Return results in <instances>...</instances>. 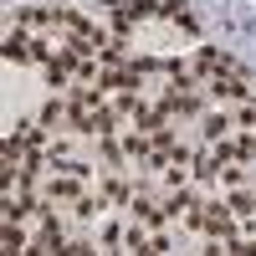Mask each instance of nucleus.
Here are the masks:
<instances>
[{
    "label": "nucleus",
    "instance_id": "1",
    "mask_svg": "<svg viewBox=\"0 0 256 256\" xmlns=\"http://www.w3.org/2000/svg\"><path fill=\"white\" fill-rule=\"evenodd\" d=\"M31 56V36L26 31H10L6 36V62H26Z\"/></svg>",
    "mask_w": 256,
    "mask_h": 256
}]
</instances>
